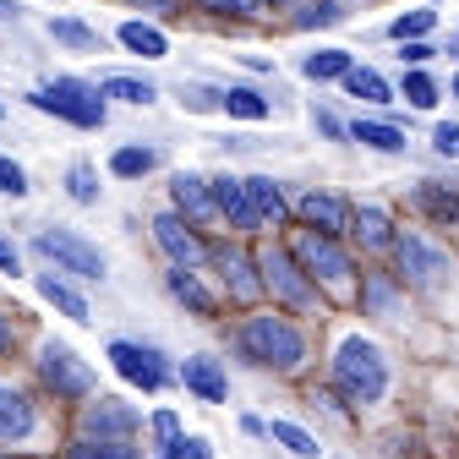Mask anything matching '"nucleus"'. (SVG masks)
Instances as JSON below:
<instances>
[{
  "mask_svg": "<svg viewBox=\"0 0 459 459\" xmlns=\"http://www.w3.org/2000/svg\"><path fill=\"white\" fill-rule=\"evenodd\" d=\"M0 459H33V454H22V448H0Z\"/></svg>",
  "mask_w": 459,
  "mask_h": 459,
  "instance_id": "55",
  "label": "nucleus"
},
{
  "mask_svg": "<svg viewBox=\"0 0 459 459\" xmlns=\"http://www.w3.org/2000/svg\"><path fill=\"white\" fill-rule=\"evenodd\" d=\"M241 186H247V203H252V213H257V224H263V236H284V230L296 224V197L284 192L279 176L252 169V176H241Z\"/></svg>",
  "mask_w": 459,
  "mask_h": 459,
  "instance_id": "18",
  "label": "nucleus"
},
{
  "mask_svg": "<svg viewBox=\"0 0 459 459\" xmlns=\"http://www.w3.org/2000/svg\"><path fill=\"white\" fill-rule=\"evenodd\" d=\"M61 459H143V454H137V443H109V437H82L77 432Z\"/></svg>",
  "mask_w": 459,
  "mask_h": 459,
  "instance_id": "39",
  "label": "nucleus"
},
{
  "mask_svg": "<svg viewBox=\"0 0 459 459\" xmlns=\"http://www.w3.org/2000/svg\"><path fill=\"white\" fill-rule=\"evenodd\" d=\"M339 93H344V99H356V104H367V109H377V115H394V104H399L394 77H388L383 66H367V61H356L351 72H344Z\"/></svg>",
  "mask_w": 459,
  "mask_h": 459,
  "instance_id": "24",
  "label": "nucleus"
},
{
  "mask_svg": "<svg viewBox=\"0 0 459 459\" xmlns=\"http://www.w3.org/2000/svg\"><path fill=\"white\" fill-rule=\"evenodd\" d=\"M44 33L61 44V49H72V55H104V33H99L93 22H82L77 12H55V17H44Z\"/></svg>",
  "mask_w": 459,
  "mask_h": 459,
  "instance_id": "31",
  "label": "nucleus"
},
{
  "mask_svg": "<svg viewBox=\"0 0 459 459\" xmlns=\"http://www.w3.org/2000/svg\"><path fill=\"white\" fill-rule=\"evenodd\" d=\"M268 437H273L284 454H290V459H317V454H323V443H317L301 421H284V416H273V421H268Z\"/></svg>",
  "mask_w": 459,
  "mask_h": 459,
  "instance_id": "38",
  "label": "nucleus"
},
{
  "mask_svg": "<svg viewBox=\"0 0 459 459\" xmlns=\"http://www.w3.org/2000/svg\"><path fill=\"white\" fill-rule=\"evenodd\" d=\"M351 148H367V153H383V159H405L411 153V126L399 115H351Z\"/></svg>",
  "mask_w": 459,
  "mask_h": 459,
  "instance_id": "20",
  "label": "nucleus"
},
{
  "mask_svg": "<svg viewBox=\"0 0 459 459\" xmlns=\"http://www.w3.org/2000/svg\"><path fill=\"white\" fill-rule=\"evenodd\" d=\"M148 236H153V247H159V257L169 263V268H208V236L192 224V219H181L176 208H159L153 219H148Z\"/></svg>",
  "mask_w": 459,
  "mask_h": 459,
  "instance_id": "12",
  "label": "nucleus"
},
{
  "mask_svg": "<svg viewBox=\"0 0 459 459\" xmlns=\"http://www.w3.org/2000/svg\"><path fill=\"white\" fill-rule=\"evenodd\" d=\"M284 247H290V257L307 268V279L317 284L323 296L344 301V296L356 290V273H361V263H356L351 241L323 236V230H301V224H290V230H284Z\"/></svg>",
  "mask_w": 459,
  "mask_h": 459,
  "instance_id": "5",
  "label": "nucleus"
},
{
  "mask_svg": "<svg viewBox=\"0 0 459 459\" xmlns=\"http://www.w3.org/2000/svg\"><path fill=\"white\" fill-rule=\"evenodd\" d=\"M126 6H132L137 17L159 22V28H169V22H186V17H192V6H186V0H126Z\"/></svg>",
  "mask_w": 459,
  "mask_h": 459,
  "instance_id": "41",
  "label": "nucleus"
},
{
  "mask_svg": "<svg viewBox=\"0 0 459 459\" xmlns=\"http://www.w3.org/2000/svg\"><path fill=\"white\" fill-rule=\"evenodd\" d=\"M33 192V181H28V169L12 159V153H0V197H12V203H22Z\"/></svg>",
  "mask_w": 459,
  "mask_h": 459,
  "instance_id": "43",
  "label": "nucleus"
},
{
  "mask_svg": "<svg viewBox=\"0 0 459 459\" xmlns=\"http://www.w3.org/2000/svg\"><path fill=\"white\" fill-rule=\"evenodd\" d=\"M104 361L115 367V377L143 388V394H164L169 383H176V367H169V356L159 351V344H143V339H109L104 344Z\"/></svg>",
  "mask_w": 459,
  "mask_h": 459,
  "instance_id": "11",
  "label": "nucleus"
},
{
  "mask_svg": "<svg viewBox=\"0 0 459 459\" xmlns=\"http://www.w3.org/2000/svg\"><path fill=\"white\" fill-rule=\"evenodd\" d=\"M109 39L121 44L126 55H137V61H164V55H169V28H159L148 17H121Z\"/></svg>",
  "mask_w": 459,
  "mask_h": 459,
  "instance_id": "28",
  "label": "nucleus"
},
{
  "mask_svg": "<svg viewBox=\"0 0 459 459\" xmlns=\"http://www.w3.org/2000/svg\"><path fill=\"white\" fill-rule=\"evenodd\" d=\"M208 273L219 279V296L230 307L252 312L263 301V268H257V241H241V236H224L208 247Z\"/></svg>",
  "mask_w": 459,
  "mask_h": 459,
  "instance_id": "8",
  "label": "nucleus"
},
{
  "mask_svg": "<svg viewBox=\"0 0 459 459\" xmlns=\"http://www.w3.org/2000/svg\"><path fill=\"white\" fill-rule=\"evenodd\" d=\"M257 268H263V296L279 312H290V317H323L328 312V296L307 279V268L290 257L284 236H263L257 241Z\"/></svg>",
  "mask_w": 459,
  "mask_h": 459,
  "instance_id": "4",
  "label": "nucleus"
},
{
  "mask_svg": "<svg viewBox=\"0 0 459 459\" xmlns=\"http://www.w3.org/2000/svg\"><path fill=\"white\" fill-rule=\"evenodd\" d=\"M61 186H66V197H72L77 208H99V197H104V186H99V164H93V159H72L66 176H61Z\"/></svg>",
  "mask_w": 459,
  "mask_h": 459,
  "instance_id": "37",
  "label": "nucleus"
},
{
  "mask_svg": "<svg viewBox=\"0 0 459 459\" xmlns=\"http://www.w3.org/2000/svg\"><path fill=\"white\" fill-rule=\"evenodd\" d=\"M219 88H224V82H197V77L186 82V77H181V82H176V104H181L186 115H219Z\"/></svg>",
  "mask_w": 459,
  "mask_h": 459,
  "instance_id": "40",
  "label": "nucleus"
},
{
  "mask_svg": "<svg viewBox=\"0 0 459 459\" xmlns=\"http://www.w3.org/2000/svg\"><path fill=\"white\" fill-rule=\"evenodd\" d=\"M17 317H22V312H6V307H0V361H12V351H17V339H22Z\"/></svg>",
  "mask_w": 459,
  "mask_h": 459,
  "instance_id": "47",
  "label": "nucleus"
},
{
  "mask_svg": "<svg viewBox=\"0 0 459 459\" xmlns=\"http://www.w3.org/2000/svg\"><path fill=\"white\" fill-rule=\"evenodd\" d=\"M351 307L367 317V323H383V328H399L411 317V290L399 284V273L388 263H367L356 273V290H351Z\"/></svg>",
  "mask_w": 459,
  "mask_h": 459,
  "instance_id": "9",
  "label": "nucleus"
},
{
  "mask_svg": "<svg viewBox=\"0 0 459 459\" xmlns=\"http://www.w3.org/2000/svg\"><path fill=\"white\" fill-rule=\"evenodd\" d=\"M153 459H213V443H208V437H197V432H181V443L159 448Z\"/></svg>",
  "mask_w": 459,
  "mask_h": 459,
  "instance_id": "46",
  "label": "nucleus"
},
{
  "mask_svg": "<svg viewBox=\"0 0 459 459\" xmlns=\"http://www.w3.org/2000/svg\"><path fill=\"white\" fill-rule=\"evenodd\" d=\"M186 6H192V17L219 22V28H257V22H268L263 0H186Z\"/></svg>",
  "mask_w": 459,
  "mask_h": 459,
  "instance_id": "30",
  "label": "nucleus"
},
{
  "mask_svg": "<svg viewBox=\"0 0 459 459\" xmlns=\"http://www.w3.org/2000/svg\"><path fill=\"white\" fill-rule=\"evenodd\" d=\"M0 121H6V99H0Z\"/></svg>",
  "mask_w": 459,
  "mask_h": 459,
  "instance_id": "56",
  "label": "nucleus"
},
{
  "mask_svg": "<svg viewBox=\"0 0 459 459\" xmlns=\"http://www.w3.org/2000/svg\"><path fill=\"white\" fill-rule=\"evenodd\" d=\"M22 99H28V109L55 115V121H66V126H77V132H104V126H109V99L99 93L93 77H77V72L44 77V82L28 88Z\"/></svg>",
  "mask_w": 459,
  "mask_h": 459,
  "instance_id": "6",
  "label": "nucleus"
},
{
  "mask_svg": "<svg viewBox=\"0 0 459 459\" xmlns=\"http://www.w3.org/2000/svg\"><path fill=\"white\" fill-rule=\"evenodd\" d=\"M164 296L176 301L186 317H197V323H219V312H224L219 284H208L203 268H169L164 263Z\"/></svg>",
  "mask_w": 459,
  "mask_h": 459,
  "instance_id": "17",
  "label": "nucleus"
},
{
  "mask_svg": "<svg viewBox=\"0 0 459 459\" xmlns=\"http://www.w3.org/2000/svg\"><path fill=\"white\" fill-rule=\"evenodd\" d=\"M169 208L181 219H192L197 230H219V208H213V181L203 169H169Z\"/></svg>",
  "mask_w": 459,
  "mask_h": 459,
  "instance_id": "19",
  "label": "nucleus"
},
{
  "mask_svg": "<svg viewBox=\"0 0 459 459\" xmlns=\"http://www.w3.org/2000/svg\"><path fill=\"white\" fill-rule=\"evenodd\" d=\"M307 121H312V132H317L323 143L351 148V115H344L333 99H312V104H307Z\"/></svg>",
  "mask_w": 459,
  "mask_h": 459,
  "instance_id": "36",
  "label": "nucleus"
},
{
  "mask_svg": "<svg viewBox=\"0 0 459 459\" xmlns=\"http://www.w3.org/2000/svg\"><path fill=\"white\" fill-rule=\"evenodd\" d=\"M437 28H443V12L427 6V0H416V6L394 12V17L383 22V39H388V44H411V39H437Z\"/></svg>",
  "mask_w": 459,
  "mask_h": 459,
  "instance_id": "34",
  "label": "nucleus"
},
{
  "mask_svg": "<svg viewBox=\"0 0 459 459\" xmlns=\"http://www.w3.org/2000/svg\"><path fill=\"white\" fill-rule=\"evenodd\" d=\"M39 432V411H33V394L17 388L12 377H0V448H22Z\"/></svg>",
  "mask_w": 459,
  "mask_h": 459,
  "instance_id": "22",
  "label": "nucleus"
},
{
  "mask_svg": "<svg viewBox=\"0 0 459 459\" xmlns=\"http://www.w3.org/2000/svg\"><path fill=\"white\" fill-rule=\"evenodd\" d=\"M181 432H186V427H181V416H176V411H153V416H148V437H153V448L181 443Z\"/></svg>",
  "mask_w": 459,
  "mask_h": 459,
  "instance_id": "45",
  "label": "nucleus"
},
{
  "mask_svg": "<svg viewBox=\"0 0 459 459\" xmlns=\"http://www.w3.org/2000/svg\"><path fill=\"white\" fill-rule=\"evenodd\" d=\"M427 6H443V0H427Z\"/></svg>",
  "mask_w": 459,
  "mask_h": 459,
  "instance_id": "57",
  "label": "nucleus"
},
{
  "mask_svg": "<svg viewBox=\"0 0 459 459\" xmlns=\"http://www.w3.org/2000/svg\"><path fill=\"white\" fill-rule=\"evenodd\" d=\"M0 273H6V279H17V273H22V247L6 236V230H0Z\"/></svg>",
  "mask_w": 459,
  "mask_h": 459,
  "instance_id": "48",
  "label": "nucleus"
},
{
  "mask_svg": "<svg viewBox=\"0 0 459 459\" xmlns=\"http://www.w3.org/2000/svg\"><path fill=\"white\" fill-rule=\"evenodd\" d=\"M388 268L399 273V284H405L411 296H443L459 284V252L443 236H432V230L399 224V236L388 247Z\"/></svg>",
  "mask_w": 459,
  "mask_h": 459,
  "instance_id": "3",
  "label": "nucleus"
},
{
  "mask_svg": "<svg viewBox=\"0 0 459 459\" xmlns=\"http://www.w3.org/2000/svg\"><path fill=\"white\" fill-rule=\"evenodd\" d=\"M351 66H356V49H344V44H312L301 61H296V72H301L312 88H339Z\"/></svg>",
  "mask_w": 459,
  "mask_h": 459,
  "instance_id": "26",
  "label": "nucleus"
},
{
  "mask_svg": "<svg viewBox=\"0 0 459 459\" xmlns=\"http://www.w3.org/2000/svg\"><path fill=\"white\" fill-rule=\"evenodd\" d=\"M28 252H33L39 263H49L55 273L77 279V284H104V279H109V257L82 236V230H66V224H44V230H33Z\"/></svg>",
  "mask_w": 459,
  "mask_h": 459,
  "instance_id": "7",
  "label": "nucleus"
},
{
  "mask_svg": "<svg viewBox=\"0 0 459 459\" xmlns=\"http://www.w3.org/2000/svg\"><path fill=\"white\" fill-rule=\"evenodd\" d=\"M454 39H459V22H454Z\"/></svg>",
  "mask_w": 459,
  "mask_h": 459,
  "instance_id": "58",
  "label": "nucleus"
},
{
  "mask_svg": "<svg viewBox=\"0 0 459 459\" xmlns=\"http://www.w3.org/2000/svg\"><path fill=\"white\" fill-rule=\"evenodd\" d=\"M241 432H247V437H268V421H263V416H241Z\"/></svg>",
  "mask_w": 459,
  "mask_h": 459,
  "instance_id": "51",
  "label": "nucleus"
},
{
  "mask_svg": "<svg viewBox=\"0 0 459 459\" xmlns=\"http://www.w3.org/2000/svg\"><path fill=\"white\" fill-rule=\"evenodd\" d=\"M33 372H39V383H44L55 399H61V405H82V399H93V388H99L93 367L72 351L66 339H44V344H39Z\"/></svg>",
  "mask_w": 459,
  "mask_h": 459,
  "instance_id": "10",
  "label": "nucleus"
},
{
  "mask_svg": "<svg viewBox=\"0 0 459 459\" xmlns=\"http://www.w3.org/2000/svg\"><path fill=\"white\" fill-rule=\"evenodd\" d=\"M263 6H268V17H273V12L284 17V12H296V6H301V0H263Z\"/></svg>",
  "mask_w": 459,
  "mask_h": 459,
  "instance_id": "52",
  "label": "nucleus"
},
{
  "mask_svg": "<svg viewBox=\"0 0 459 459\" xmlns=\"http://www.w3.org/2000/svg\"><path fill=\"white\" fill-rule=\"evenodd\" d=\"M448 99L459 104V66H454V77H448Z\"/></svg>",
  "mask_w": 459,
  "mask_h": 459,
  "instance_id": "54",
  "label": "nucleus"
},
{
  "mask_svg": "<svg viewBox=\"0 0 459 459\" xmlns=\"http://www.w3.org/2000/svg\"><path fill=\"white\" fill-rule=\"evenodd\" d=\"M241 66L257 72V77H273V55H241Z\"/></svg>",
  "mask_w": 459,
  "mask_h": 459,
  "instance_id": "49",
  "label": "nucleus"
},
{
  "mask_svg": "<svg viewBox=\"0 0 459 459\" xmlns=\"http://www.w3.org/2000/svg\"><path fill=\"white\" fill-rule=\"evenodd\" d=\"M219 115H230V121H241V126H263V121H273V99L257 82H224L219 88Z\"/></svg>",
  "mask_w": 459,
  "mask_h": 459,
  "instance_id": "27",
  "label": "nucleus"
},
{
  "mask_svg": "<svg viewBox=\"0 0 459 459\" xmlns=\"http://www.w3.org/2000/svg\"><path fill=\"white\" fill-rule=\"evenodd\" d=\"M33 290H39L55 312H61V317H72L77 328H88V323H93V307H88V296H82V284H77V279L44 268V273H33Z\"/></svg>",
  "mask_w": 459,
  "mask_h": 459,
  "instance_id": "25",
  "label": "nucleus"
},
{
  "mask_svg": "<svg viewBox=\"0 0 459 459\" xmlns=\"http://www.w3.org/2000/svg\"><path fill=\"white\" fill-rule=\"evenodd\" d=\"M284 22V33H333V28H344V22H351V12H344V6H333V0H301V6L296 12H284L279 17Z\"/></svg>",
  "mask_w": 459,
  "mask_h": 459,
  "instance_id": "35",
  "label": "nucleus"
},
{
  "mask_svg": "<svg viewBox=\"0 0 459 459\" xmlns=\"http://www.w3.org/2000/svg\"><path fill=\"white\" fill-rule=\"evenodd\" d=\"M93 82H99V93H104L109 104H126V109L159 104V82L143 77V72H104V77H93Z\"/></svg>",
  "mask_w": 459,
  "mask_h": 459,
  "instance_id": "32",
  "label": "nucleus"
},
{
  "mask_svg": "<svg viewBox=\"0 0 459 459\" xmlns=\"http://www.w3.org/2000/svg\"><path fill=\"white\" fill-rule=\"evenodd\" d=\"M394 88L405 99V109H416V115H437V104L448 99V88H443V77L432 66H399Z\"/></svg>",
  "mask_w": 459,
  "mask_h": 459,
  "instance_id": "29",
  "label": "nucleus"
},
{
  "mask_svg": "<svg viewBox=\"0 0 459 459\" xmlns=\"http://www.w3.org/2000/svg\"><path fill=\"white\" fill-rule=\"evenodd\" d=\"M176 383H181L192 399H203V405H224V399H230V372H224V361L208 356V351L186 356V361L176 367Z\"/></svg>",
  "mask_w": 459,
  "mask_h": 459,
  "instance_id": "23",
  "label": "nucleus"
},
{
  "mask_svg": "<svg viewBox=\"0 0 459 459\" xmlns=\"http://www.w3.org/2000/svg\"><path fill=\"white\" fill-rule=\"evenodd\" d=\"M432 159H443V164H459V121H432Z\"/></svg>",
  "mask_w": 459,
  "mask_h": 459,
  "instance_id": "44",
  "label": "nucleus"
},
{
  "mask_svg": "<svg viewBox=\"0 0 459 459\" xmlns=\"http://www.w3.org/2000/svg\"><path fill=\"white\" fill-rule=\"evenodd\" d=\"M333 6H344V12H351V17H356V12H367V6H377V0H333Z\"/></svg>",
  "mask_w": 459,
  "mask_h": 459,
  "instance_id": "53",
  "label": "nucleus"
},
{
  "mask_svg": "<svg viewBox=\"0 0 459 459\" xmlns=\"http://www.w3.org/2000/svg\"><path fill=\"white\" fill-rule=\"evenodd\" d=\"M394 236H399V213H394L388 203H356V208H351V236H344V241H351L356 257L388 263Z\"/></svg>",
  "mask_w": 459,
  "mask_h": 459,
  "instance_id": "15",
  "label": "nucleus"
},
{
  "mask_svg": "<svg viewBox=\"0 0 459 459\" xmlns=\"http://www.w3.org/2000/svg\"><path fill=\"white\" fill-rule=\"evenodd\" d=\"M394 61L399 66H437L443 49H437V39H411V44H394Z\"/></svg>",
  "mask_w": 459,
  "mask_h": 459,
  "instance_id": "42",
  "label": "nucleus"
},
{
  "mask_svg": "<svg viewBox=\"0 0 459 459\" xmlns=\"http://www.w3.org/2000/svg\"><path fill=\"white\" fill-rule=\"evenodd\" d=\"M405 208L427 230H459V169L454 176H421L405 186Z\"/></svg>",
  "mask_w": 459,
  "mask_h": 459,
  "instance_id": "14",
  "label": "nucleus"
},
{
  "mask_svg": "<svg viewBox=\"0 0 459 459\" xmlns=\"http://www.w3.org/2000/svg\"><path fill=\"white\" fill-rule=\"evenodd\" d=\"M208 181H213V208H219V224L230 230V236H241V241H263V224H257V213H252V203H247L241 176L219 169V176H208Z\"/></svg>",
  "mask_w": 459,
  "mask_h": 459,
  "instance_id": "21",
  "label": "nucleus"
},
{
  "mask_svg": "<svg viewBox=\"0 0 459 459\" xmlns=\"http://www.w3.org/2000/svg\"><path fill=\"white\" fill-rule=\"evenodd\" d=\"M388 383H394V367H388V356H383L377 339H367L361 328H351V333L333 339V351H328V388H333L351 411L383 405V399H388Z\"/></svg>",
  "mask_w": 459,
  "mask_h": 459,
  "instance_id": "2",
  "label": "nucleus"
},
{
  "mask_svg": "<svg viewBox=\"0 0 459 459\" xmlns=\"http://www.w3.org/2000/svg\"><path fill=\"white\" fill-rule=\"evenodd\" d=\"M351 208L356 197H344L333 186H301L296 192V224L301 230H323V236H351Z\"/></svg>",
  "mask_w": 459,
  "mask_h": 459,
  "instance_id": "16",
  "label": "nucleus"
},
{
  "mask_svg": "<svg viewBox=\"0 0 459 459\" xmlns=\"http://www.w3.org/2000/svg\"><path fill=\"white\" fill-rule=\"evenodd\" d=\"M77 432L82 437H109V443H137L143 432V411L126 405L121 394H93L77 405Z\"/></svg>",
  "mask_w": 459,
  "mask_h": 459,
  "instance_id": "13",
  "label": "nucleus"
},
{
  "mask_svg": "<svg viewBox=\"0 0 459 459\" xmlns=\"http://www.w3.org/2000/svg\"><path fill=\"white\" fill-rule=\"evenodd\" d=\"M159 164H164L159 143H121V148H109V159H104V169L115 181H148Z\"/></svg>",
  "mask_w": 459,
  "mask_h": 459,
  "instance_id": "33",
  "label": "nucleus"
},
{
  "mask_svg": "<svg viewBox=\"0 0 459 459\" xmlns=\"http://www.w3.org/2000/svg\"><path fill=\"white\" fill-rule=\"evenodd\" d=\"M236 344V356L257 372H279V377H296L312 361V333L301 317L279 312V307H252L236 317V328L224 333Z\"/></svg>",
  "mask_w": 459,
  "mask_h": 459,
  "instance_id": "1",
  "label": "nucleus"
},
{
  "mask_svg": "<svg viewBox=\"0 0 459 459\" xmlns=\"http://www.w3.org/2000/svg\"><path fill=\"white\" fill-rule=\"evenodd\" d=\"M22 12H28L22 0H0V22H22Z\"/></svg>",
  "mask_w": 459,
  "mask_h": 459,
  "instance_id": "50",
  "label": "nucleus"
}]
</instances>
